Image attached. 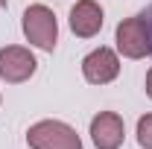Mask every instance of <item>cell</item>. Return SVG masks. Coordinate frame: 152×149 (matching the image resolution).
<instances>
[{"label":"cell","mask_w":152,"mask_h":149,"mask_svg":"<svg viewBox=\"0 0 152 149\" xmlns=\"http://www.w3.org/2000/svg\"><path fill=\"white\" fill-rule=\"evenodd\" d=\"M29 149H82V140L76 129H70L61 120H41L26 131Z\"/></svg>","instance_id":"obj_1"},{"label":"cell","mask_w":152,"mask_h":149,"mask_svg":"<svg viewBox=\"0 0 152 149\" xmlns=\"http://www.w3.org/2000/svg\"><path fill=\"white\" fill-rule=\"evenodd\" d=\"M23 35H26L29 44H35L38 50L53 53L56 50V41H58V23H56L53 9H47L41 3L29 6L23 12Z\"/></svg>","instance_id":"obj_2"},{"label":"cell","mask_w":152,"mask_h":149,"mask_svg":"<svg viewBox=\"0 0 152 149\" xmlns=\"http://www.w3.org/2000/svg\"><path fill=\"white\" fill-rule=\"evenodd\" d=\"M117 50L126 58H143L146 53H152V35L146 15H134L117 23Z\"/></svg>","instance_id":"obj_3"},{"label":"cell","mask_w":152,"mask_h":149,"mask_svg":"<svg viewBox=\"0 0 152 149\" xmlns=\"http://www.w3.org/2000/svg\"><path fill=\"white\" fill-rule=\"evenodd\" d=\"M35 67H38V61L26 47L9 44V47L0 50V79L3 82H12V85L26 82L29 76L35 73Z\"/></svg>","instance_id":"obj_4"},{"label":"cell","mask_w":152,"mask_h":149,"mask_svg":"<svg viewBox=\"0 0 152 149\" xmlns=\"http://www.w3.org/2000/svg\"><path fill=\"white\" fill-rule=\"evenodd\" d=\"M117 73H120V58L108 47H99L82 58V76L91 85H108L111 79H117Z\"/></svg>","instance_id":"obj_5"},{"label":"cell","mask_w":152,"mask_h":149,"mask_svg":"<svg viewBox=\"0 0 152 149\" xmlns=\"http://www.w3.org/2000/svg\"><path fill=\"white\" fill-rule=\"evenodd\" d=\"M126 137V126L123 117L114 111H99L91 120V140L96 149H120Z\"/></svg>","instance_id":"obj_6"},{"label":"cell","mask_w":152,"mask_h":149,"mask_svg":"<svg viewBox=\"0 0 152 149\" xmlns=\"http://www.w3.org/2000/svg\"><path fill=\"white\" fill-rule=\"evenodd\" d=\"M70 29L79 38H94L102 29V9L94 0H79L70 9Z\"/></svg>","instance_id":"obj_7"},{"label":"cell","mask_w":152,"mask_h":149,"mask_svg":"<svg viewBox=\"0 0 152 149\" xmlns=\"http://www.w3.org/2000/svg\"><path fill=\"white\" fill-rule=\"evenodd\" d=\"M137 143L143 149H152V114L137 120Z\"/></svg>","instance_id":"obj_8"},{"label":"cell","mask_w":152,"mask_h":149,"mask_svg":"<svg viewBox=\"0 0 152 149\" xmlns=\"http://www.w3.org/2000/svg\"><path fill=\"white\" fill-rule=\"evenodd\" d=\"M146 93H149V96H152V70H149V73H146Z\"/></svg>","instance_id":"obj_9"},{"label":"cell","mask_w":152,"mask_h":149,"mask_svg":"<svg viewBox=\"0 0 152 149\" xmlns=\"http://www.w3.org/2000/svg\"><path fill=\"white\" fill-rule=\"evenodd\" d=\"M6 3H9V0H0V6H6Z\"/></svg>","instance_id":"obj_10"}]
</instances>
